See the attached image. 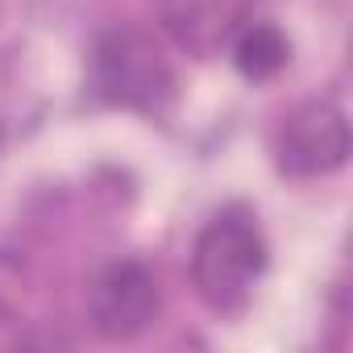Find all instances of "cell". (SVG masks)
<instances>
[{"label": "cell", "instance_id": "cell-6", "mask_svg": "<svg viewBox=\"0 0 353 353\" xmlns=\"http://www.w3.org/2000/svg\"><path fill=\"white\" fill-rule=\"evenodd\" d=\"M229 50H233V63L245 79H270L291 59V42L283 38V30H274L266 21H250Z\"/></svg>", "mask_w": 353, "mask_h": 353}, {"label": "cell", "instance_id": "cell-7", "mask_svg": "<svg viewBox=\"0 0 353 353\" xmlns=\"http://www.w3.org/2000/svg\"><path fill=\"white\" fill-rule=\"evenodd\" d=\"M17 291H21V270H17V262L9 254H0V324L13 316Z\"/></svg>", "mask_w": 353, "mask_h": 353}, {"label": "cell", "instance_id": "cell-2", "mask_svg": "<svg viewBox=\"0 0 353 353\" xmlns=\"http://www.w3.org/2000/svg\"><path fill=\"white\" fill-rule=\"evenodd\" d=\"M92 79L108 104L137 112H158L174 96V71L158 50V42L141 30L104 34L92 59Z\"/></svg>", "mask_w": 353, "mask_h": 353}, {"label": "cell", "instance_id": "cell-4", "mask_svg": "<svg viewBox=\"0 0 353 353\" xmlns=\"http://www.w3.org/2000/svg\"><path fill=\"white\" fill-rule=\"evenodd\" d=\"M92 324L108 341H129L145 332L158 316V283L141 262H112L88 295Z\"/></svg>", "mask_w": 353, "mask_h": 353}, {"label": "cell", "instance_id": "cell-3", "mask_svg": "<svg viewBox=\"0 0 353 353\" xmlns=\"http://www.w3.org/2000/svg\"><path fill=\"white\" fill-rule=\"evenodd\" d=\"M349 158L345 112L328 100H307L291 108L274 133V162L291 179H320L341 170Z\"/></svg>", "mask_w": 353, "mask_h": 353}, {"label": "cell", "instance_id": "cell-1", "mask_svg": "<svg viewBox=\"0 0 353 353\" xmlns=\"http://www.w3.org/2000/svg\"><path fill=\"white\" fill-rule=\"evenodd\" d=\"M266 274V237L250 208H221L196 237L192 279L212 312H241Z\"/></svg>", "mask_w": 353, "mask_h": 353}, {"label": "cell", "instance_id": "cell-5", "mask_svg": "<svg viewBox=\"0 0 353 353\" xmlns=\"http://www.w3.org/2000/svg\"><path fill=\"white\" fill-rule=\"evenodd\" d=\"M158 26L196 59H212L250 26V0H154Z\"/></svg>", "mask_w": 353, "mask_h": 353}]
</instances>
